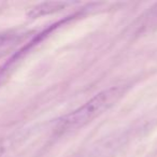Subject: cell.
Segmentation results:
<instances>
[{"label":"cell","instance_id":"cell-1","mask_svg":"<svg viewBox=\"0 0 157 157\" xmlns=\"http://www.w3.org/2000/svg\"><path fill=\"white\" fill-rule=\"evenodd\" d=\"M125 93L126 87L123 86H112L101 90L83 105L61 117L57 124V131L66 133L82 128L113 107Z\"/></svg>","mask_w":157,"mask_h":157},{"label":"cell","instance_id":"cell-2","mask_svg":"<svg viewBox=\"0 0 157 157\" xmlns=\"http://www.w3.org/2000/svg\"><path fill=\"white\" fill-rule=\"evenodd\" d=\"M70 5H72V2H68V1H46V2L39 3V5L31 8L27 13V16L30 18H38L41 16L61 11Z\"/></svg>","mask_w":157,"mask_h":157},{"label":"cell","instance_id":"cell-3","mask_svg":"<svg viewBox=\"0 0 157 157\" xmlns=\"http://www.w3.org/2000/svg\"><path fill=\"white\" fill-rule=\"evenodd\" d=\"M157 28V5L151 8L142 17L138 20L137 23V33H141L144 31L153 30Z\"/></svg>","mask_w":157,"mask_h":157},{"label":"cell","instance_id":"cell-4","mask_svg":"<svg viewBox=\"0 0 157 157\" xmlns=\"http://www.w3.org/2000/svg\"><path fill=\"white\" fill-rule=\"evenodd\" d=\"M15 40H17V35L14 33H0V48L13 43Z\"/></svg>","mask_w":157,"mask_h":157},{"label":"cell","instance_id":"cell-5","mask_svg":"<svg viewBox=\"0 0 157 157\" xmlns=\"http://www.w3.org/2000/svg\"><path fill=\"white\" fill-rule=\"evenodd\" d=\"M3 151H5V148H3V146L0 144V157H1V155L3 154Z\"/></svg>","mask_w":157,"mask_h":157}]
</instances>
